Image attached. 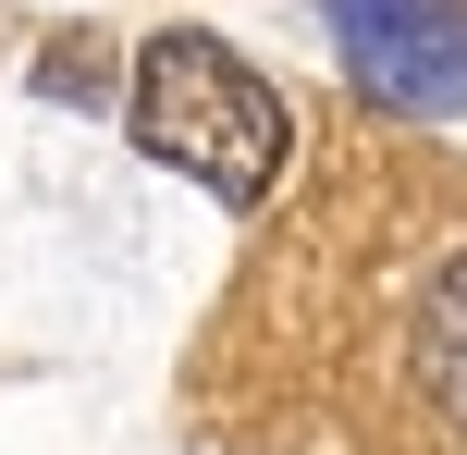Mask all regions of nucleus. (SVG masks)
Masks as SVG:
<instances>
[{
  "label": "nucleus",
  "instance_id": "7ed1b4c3",
  "mask_svg": "<svg viewBox=\"0 0 467 455\" xmlns=\"http://www.w3.org/2000/svg\"><path fill=\"white\" fill-rule=\"evenodd\" d=\"M406 357H419V394L443 407V431L467 443V259L431 271V295H419V333H406Z\"/></svg>",
  "mask_w": 467,
  "mask_h": 455
},
{
  "label": "nucleus",
  "instance_id": "f03ea898",
  "mask_svg": "<svg viewBox=\"0 0 467 455\" xmlns=\"http://www.w3.org/2000/svg\"><path fill=\"white\" fill-rule=\"evenodd\" d=\"M345 74L381 98V111L455 123L467 111V0H320Z\"/></svg>",
  "mask_w": 467,
  "mask_h": 455
},
{
  "label": "nucleus",
  "instance_id": "f257e3e1",
  "mask_svg": "<svg viewBox=\"0 0 467 455\" xmlns=\"http://www.w3.org/2000/svg\"><path fill=\"white\" fill-rule=\"evenodd\" d=\"M123 123H136V148H148L161 172L210 185L222 210H258V197L283 185V160H296V111H283V87H271L258 62H234L222 37H197V25H172V37L136 49Z\"/></svg>",
  "mask_w": 467,
  "mask_h": 455
}]
</instances>
